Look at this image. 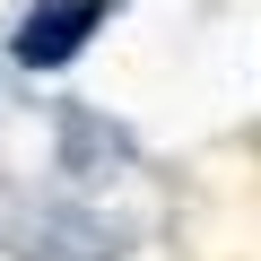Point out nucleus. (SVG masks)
<instances>
[{"instance_id":"f257e3e1","label":"nucleus","mask_w":261,"mask_h":261,"mask_svg":"<svg viewBox=\"0 0 261 261\" xmlns=\"http://www.w3.org/2000/svg\"><path fill=\"white\" fill-rule=\"evenodd\" d=\"M96 27H105V0H35V18L18 27V61L53 70V61H70Z\"/></svg>"}]
</instances>
